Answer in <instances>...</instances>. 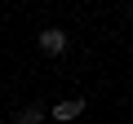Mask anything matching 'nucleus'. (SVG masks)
<instances>
[{
	"label": "nucleus",
	"mask_w": 133,
	"mask_h": 124,
	"mask_svg": "<svg viewBox=\"0 0 133 124\" xmlns=\"http://www.w3.org/2000/svg\"><path fill=\"white\" fill-rule=\"evenodd\" d=\"M40 49H44V53H62V49H66V31H62V27H44V31H40Z\"/></svg>",
	"instance_id": "f257e3e1"
},
{
	"label": "nucleus",
	"mask_w": 133,
	"mask_h": 124,
	"mask_svg": "<svg viewBox=\"0 0 133 124\" xmlns=\"http://www.w3.org/2000/svg\"><path fill=\"white\" fill-rule=\"evenodd\" d=\"M80 111H84V102H80V98H66V102H58V106H53V120H76Z\"/></svg>",
	"instance_id": "f03ea898"
},
{
	"label": "nucleus",
	"mask_w": 133,
	"mask_h": 124,
	"mask_svg": "<svg viewBox=\"0 0 133 124\" xmlns=\"http://www.w3.org/2000/svg\"><path fill=\"white\" fill-rule=\"evenodd\" d=\"M40 120H44L40 106H22V111H18V124H40Z\"/></svg>",
	"instance_id": "7ed1b4c3"
}]
</instances>
